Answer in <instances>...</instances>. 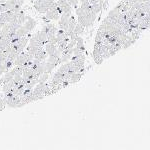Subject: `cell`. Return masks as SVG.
<instances>
[{
	"label": "cell",
	"mask_w": 150,
	"mask_h": 150,
	"mask_svg": "<svg viewBox=\"0 0 150 150\" xmlns=\"http://www.w3.org/2000/svg\"><path fill=\"white\" fill-rule=\"evenodd\" d=\"M36 24H37V22H36L34 19L27 16V19H26V21L24 22L23 26L26 28V30H27L28 32H32V31L34 30V28L36 27Z\"/></svg>",
	"instance_id": "1"
},
{
	"label": "cell",
	"mask_w": 150,
	"mask_h": 150,
	"mask_svg": "<svg viewBox=\"0 0 150 150\" xmlns=\"http://www.w3.org/2000/svg\"><path fill=\"white\" fill-rule=\"evenodd\" d=\"M44 47H45V51L47 52L48 55H53V53L57 50V44H53V43L50 42H47L44 45Z\"/></svg>",
	"instance_id": "2"
},
{
	"label": "cell",
	"mask_w": 150,
	"mask_h": 150,
	"mask_svg": "<svg viewBox=\"0 0 150 150\" xmlns=\"http://www.w3.org/2000/svg\"><path fill=\"white\" fill-rule=\"evenodd\" d=\"M82 76H83V73H81V72H74V73L71 75V77H70L69 83L70 84L77 83V82L82 78Z\"/></svg>",
	"instance_id": "3"
},
{
	"label": "cell",
	"mask_w": 150,
	"mask_h": 150,
	"mask_svg": "<svg viewBox=\"0 0 150 150\" xmlns=\"http://www.w3.org/2000/svg\"><path fill=\"white\" fill-rule=\"evenodd\" d=\"M47 57H48V54H47V52L45 51V49L39 50V51L34 55V58H36V59H39V60H41V61L46 60Z\"/></svg>",
	"instance_id": "4"
},
{
	"label": "cell",
	"mask_w": 150,
	"mask_h": 150,
	"mask_svg": "<svg viewBox=\"0 0 150 150\" xmlns=\"http://www.w3.org/2000/svg\"><path fill=\"white\" fill-rule=\"evenodd\" d=\"M28 31L26 30V28L24 27L23 25H21L20 27H19L18 29H17V31H16V36L17 37H22V36H26V35H28Z\"/></svg>",
	"instance_id": "5"
},
{
	"label": "cell",
	"mask_w": 150,
	"mask_h": 150,
	"mask_svg": "<svg viewBox=\"0 0 150 150\" xmlns=\"http://www.w3.org/2000/svg\"><path fill=\"white\" fill-rule=\"evenodd\" d=\"M84 30H85V27H84L83 25H81L80 23L77 22L76 25H75V27H74L73 32L75 33V34H77V35H81L82 33L84 32Z\"/></svg>",
	"instance_id": "6"
},
{
	"label": "cell",
	"mask_w": 150,
	"mask_h": 150,
	"mask_svg": "<svg viewBox=\"0 0 150 150\" xmlns=\"http://www.w3.org/2000/svg\"><path fill=\"white\" fill-rule=\"evenodd\" d=\"M56 66H57V65L55 64V63H51V62L45 61V72H47V73H50V72H51Z\"/></svg>",
	"instance_id": "7"
},
{
	"label": "cell",
	"mask_w": 150,
	"mask_h": 150,
	"mask_svg": "<svg viewBox=\"0 0 150 150\" xmlns=\"http://www.w3.org/2000/svg\"><path fill=\"white\" fill-rule=\"evenodd\" d=\"M141 32H142V31H140L139 29H133V30L129 33V34L133 38V39L137 40V39H139L140 35H141Z\"/></svg>",
	"instance_id": "8"
},
{
	"label": "cell",
	"mask_w": 150,
	"mask_h": 150,
	"mask_svg": "<svg viewBox=\"0 0 150 150\" xmlns=\"http://www.w3.org/2000/svg\"><path fill=\"white\" fill-rule=\"evenodd\" d=\"M91 8H92V11L95 12L96 14L100 13L102 11V5L100 3H95V4H92L91 5Z\"/></svg>",
	"instance_id": "9"
},
{
	"label": "cell",
	"mask_w": 150,
	"mask_h": 150,
	"mask_svg": "<svg viewBox=\"0 0 150 150\" xmlns=\"http://www.w3.org/2000/svg\"><path fill=\"white\" fill-rule=\"evenodd\" d=\"M48 79H49V73H47V72H43V73L39 76L38 80H39V82L45 83V82H47Z\"/></svg>",
	"instance_id": "10"
},
{
	"label": "cell",
	"mask_w": 150,
	"mask_h": 150,
	"mask_svg": "<svg viewBox=\"0 0 150 150\" xmlns=\"http://www.w3.org/2000/svg\"><path fill=\"white\" fill-rule=\"evenodd\" d=\"M68 4L71 7H74V8H77L78 7V3H79V0H67Z\"/></svg>",
	"instance_id": "11"
},
{
	"label": "cell",
	"mask_w": 150,
	"mask_h": 150,
	"mask_svg": "<svg viewBox=\"0 0 150 150\" xmlns=\"http://www.w3.org/2000/svg\"><path fill=\"white\" fill-rule=\"evenodd\" d=\"M93 60H94V62H95L96 64H101V63H102V62L104 61L103 57L101 56V55H99V56L94 57V58H93Z\"/></svg>",
	"instance_id": "12"
},
{
	"label": "cell",
	"mask_w": 150,
	"mask_h": 150,
	"mask_svg": "<svg viewBox=\"0 0 150 150\" xmlns=\"http://www.w3.org/2000/svg\"><path fill=\"white\" fill-rule=\"evenodd\" d=\"M85 1H88V0H79V2H81V3L82 2H85Z\"/></svg>",
	"instance_id": "13"
},
{
	"label": "cell",
	"mask_w": 150,
	"mask_h": 150,
	"mask_svg": "<svg viewBox=\"0 0 150 150\" xmlns=\"http://www.w3.org/2000/svg\"><path fill=\"white\" fill-rule=\"evenodd\" d=\"M34 1H36V0H30V2H32V3H33Z\"/></svg>",
	"instance_id": "14"
},
{
	"label": "cell",
	"mask_w": 150,
	"mask_h": 150,
	"mask_svg": "<svg viewBox=\"0 0 150 150\" xmlns=\"http://www.w3.org/2000/svg\"><path fill=\"white\" fill-rule=\"evenodd\" d=\"M1 76H2V73H0V78H1Z\"/></svg>",
	"instance_id": "15"
}]
</instances>
